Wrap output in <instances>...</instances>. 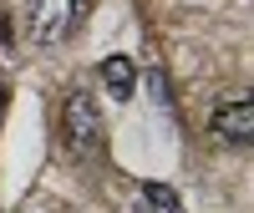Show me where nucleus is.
Returning <instances> with one entry per match:
<instances>
[{
	"mask_svg": "<svg viewBox=\"0 0 254 213\" xmlns=\"http://www.w3.org/2000/svg\"><path fill=\"white\" fill-rule=\"evenodd\" d=\"M61 142H66L71 158H97L102 153V106L92 92H71L61 106Z\"/></svg>",
	"mask_w": 254,
	"mask_h": 213,
	"instance_id": "f257e3e1",
	"label": "nucleus"
},
{
	"mask_svg": "<svg viewBox=\"0 0 254 213\" xmlns=\"http://www.w3.org/2000/svg\"><path fill=\"white\" fill-rule=\"evenodd\" d=\"M81 15V0H31V41L36 46H61Z\"/></svg>",
	"mask_w": 254,
	"mask_h": 213,
	"instance_id": "f03ea898",
	"label": "nucleus"
},
{
	"mask_svg": "<svg viewBox=\"0 0 254 213\" xmlns=\"http://www.w3.org/2000/svg\"><path fill=\"white\" fill-rule=\"evenodd\" d=\"M214 137L229 142V147H249L254 142V102L239 97V102H224L214 112Z\"/></svg>",
	"mask_w": 254,
	"mask_h": 213,
	"instance_id": "7ed1b4c3",
	"label": "nucleus"
},
{
	"mask_svg": "<svg viewBox=\"0 0 254 213\" xmlns=\"http://www.w3.org/2000/svg\"><path fill=\"white\" fill-rule=\"evenodd\" d=\"M102 81H107V92L112 97H132V87H137V71H132V61H127V56H107V61H102Z\"/></svg>",
	"mask_w": 254,
	"mask_h": 213,
	"instance_id": "20e7f679",
	"label": "nucleus"
},
{
	"mask_svg": "<svg viewBox=\"0 0 254 213\" xmlns=\"http://www.w3.org/2000/svg\"><path fill=\"white\" fill-rule=\"evenodd\" d=\"M132 213H183V198L163 183H147L137 193V203H132Z\"/></svg>",
	"mask_w": 254,
	"mask_h": 213,
	"instance_id": "39448f33",
	"label": "nucleus"
}]
</instances>
